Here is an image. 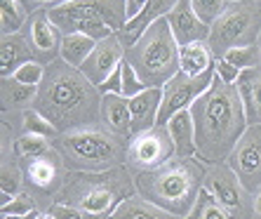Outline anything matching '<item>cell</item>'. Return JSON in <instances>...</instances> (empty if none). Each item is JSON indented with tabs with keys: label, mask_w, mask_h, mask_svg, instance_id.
<instances>
[{
	"label": "cell",
	"mask_w": 261,
	"mask_h": 219,
	"mask_svg": "<svg viewBox=\"0 0 261 219\" xmlns=\"http://www.w3.org/2000/svg\"><path fill=\"white\" fill-rule=\"evenodd\" d=\"M103 94L97 85L73 68L71 64L55 59L45 64V78L38 85V97L33 109L45 116L59 134L83 128H97L101 123Z\"/></svg>",
	"instance_id": "cell-1"
},
{
	"label": "cell",
	"mask_w": 261,
	"mask_h": 219,
	"mask_svg": "<svg viewBox=\"0 0 261 219\" xmlns=\"http://www.w3.org/2000/svg\"><path fill=\"white\" fill-rule=\"evenodd\" d=\"M195 125V158L210 165L226 163L249 128L247 111L236 85L214 76L210 90L191 106Z\"/></svg>",
	"instance_id": "cell-2"
},
{
	"label": "cell",
	"mask_w": 261,
	"mask_h": 219,
	"mask_svg": "<svg viewBox=\"0 0 261 219\" xmlns=\"http://www.w3.org/2000/svg\"><path fill=\"white\" fill-rule=\"evenodd\" d=\"M137 196V182L127 165L106 172H66L55 203L78 207L87 219H109L122 201Z\"/></svg>",
	"instance_id": "cell-3"
},
{
	"label": "cell",
	"mask_w": 261,
	"mask_h": 219,
	"mask_svg": "<svg viewBox=\"0 0 261 219\" xmlns=\"http://www.w3.org/2000/svg\"><path fill=\"white\" fill-rule=\"evenodd\" d=\"M207 170L198 158H179L174 156L155 170L134 175L137 191L153 205L163 207L174 217L186 219L193 210L202 186Z\"/></svg>",
	"instance_id": "cell-4"
},
{
	"label": "cell",
	"mask_w": 261,
	"mask_h": 219,
	"mask_svg": "<svg viewBox=\"0 0 261 219\" xmlns=\"http://www.w3.org/2000/svg\"><path fill=\"white\" fill-rule=\"evenodd\" d=\"M52 146L73 172H106L125 165L127 158V141L99 125L57 134Z\"/></svg>",
	"instance_id": "cell-5"
},
{
	"label": "cell",
	"mask_w": 261,
	"mask_h": 219,
	"mask_svg": "<svg viewBox=\"0 0 261 219\" xmlns=\"http://www.w3.org/2000/svg\"><path fill=\"white\" fill-rule=\"evenodd\" d=\"M125 61L139 73L146 87H165L179 68V43L172 33L167 17L153 21L146 33L125 50Z\"/></svg>",
	"instance_id": "cell-6"
},
{
	"label": "cell",
	"mask_w": 261,
	"mask_h": 219,
	"mask_svg": "<svg viewBox=\"0 0 261 219\" xmlns=\"http://www.w3.org/2000/svg\"><path fill=\"white\" fill-rule=\"evenodd\" d=\"M49 19L64 36L85 33L97 43L120 33L129 21L125 0H71L66 5L49 10Z\"/></svg>",
	"instance_id": "cell-7"
},
{
	"label": "cell",
	"mask_w": 261,
	"mask_h": 219,
	"mask_svg": "<svg viewBox=\"0 0 261 219\" xmlns=\"http://www.w3.org/2000/svg\"><path fill=\"white\" fill-rule=\"evenodd\" d=\"M261 38V3L240 0L228 3L224 14L210 29L207 45L217 59H224L231 50L259 45Z\"/></svg>",
	"instance_id": "cell-8"
},
{
	"label": "cell",
	"mask_w": 261,
	"mask_h": 219,
	"mask_svg": "<svg viewBox=\"0 0 261 219\" xmlns=\"http://www.w3.org/2000/svg\"><path fill=\"white\" fill-rule=\"evenodd\" d=\"M174 156L176 151L170 130L163 128V125H155V128H148L144 132H137L129 137L125 165L134 175H141V172L155 170V167L165 165Z\"/></svg>",
	"instance_id": "cell-9"
},
{
	"label": "cell",
	"mask_w": 261,
	"mask_h": 219,
	"mask_svg": "<svg viewBox=\"0 0 261 219\" xmlns=\"http://www.w3.org/2000/svg\"><path fill=\"white\" fill-rule=\"evenodd\" d=\"M205 189L219 201L231 219H252L254 212V198H249V191L243 186L238 175L228 165L219 163L207 170Z\"/></svg>",
	"instance_id": "cell-10"
},
{
	"label": "cell",
	"mask_w": 261,
	"mask_h": 219,
	"mask_svg": "<svg viewBox=\"0 0 261 219\" xmlns=\"http://www.w3.org/2000/svg\"><path fill=\"white\" fill-rule=\"evenodd\" d=\"M217 71L210 68L202 76H186V73H176L170 83H165L163 87V102H160V113H158V125L167 128V123L172 116H176L179 111H189L195 104V99L202 97L210 85H212Z\"/></svg>",
	"instance_id": "cell-11"
},
{
	"label": "cell",
	"mask_w": 261,
	"mask_h": 219,
	"mask_svg": "<svg viewBox=\"0 0 261 219\" xmlns=\"http://www.w3.org/2000/svg\"><path fill=\"white\" fill-rule=\"evenodd\" d=\"M64 158L59 156L55 146L47 153L38 156L31 160H21V170H24V184L29 186L33 198H52L55 203L59 189L64 186L66 170H64Z\"/></svg>",
	"instance_id": "cell-12"
},
{
	"label": "cell",
	"mask_w": 261,
	"mask_h": 219,
	"mask_svg": "<svg viewBox=\"0 0 261 219\" xmlns=\"http://www.w3.org/2000/svg\"><path fill=\"white\" fill-rule=\"evenodd\" d=\"M228 167L236 172L249 193L261 189V123L245 130L228 158Z\"/></svg>",
	"instance_id": "cell-13"
},
{
	"label": "cell",
	"mask_w": 261,
	"mask_h": 219,
	"mask_svg": "<svg viewBox=\"0 0 261 219\" xmlns=\"http://www.w3.org/2000/svg\"><path fill=\"white\" fill-rule=\"evenodd\" d=\"M122 61H125V45L120 43L118 33H113V36L99 40L90 59L80 66V73L90 80L92 85L99 87L111 73H116L120 68Z\"/></svg>",
	"instance_id": "cell-14"
},
{
	"label": "cell",
	"mask_w": 261,
	"mask_h": 219,
	"mask_svg": "<svg viewBox=\"0 0 261 219\" xmlns=\"http://www.w3.org/2000/svg\"><path fill=\"white\" fill-rule=\"evenodd\" d=\"M167 24H170L172 33H174L179 47L191 43H207L210 38V29L198 14H195L191 0H179L170 14H167Z\"/></svg>",
	"instance_id": "cell-15"
},
{
	"label": "cell",
	"mask_w": 261,
	"mask_h": 219,
	"mask_svg": "<svg viewBox=\"0 0 261 219\" xmlns=\"http://www.w3.org/2000/svg\"><path fill=\"white\" fill-rule=\"evenodd\" d=\"M31 40H33V47L45 61H55L57 52L61 50V40H64V33L55 26V21L49 19V10H38L31 19L29 26Z\"/></svg>",
	"instance_id": "cell-16"
},
{
	"label": "cell",
	"mask_w": 261,
	"mask_h": 219,
	"mask_svg": "<svg viewBox=\"0 0 261 219\" xmlns=\"http://www.w3.org/2000/svg\"><path fill=\"white\" fill-rule=\"evenodd\" d=\"M176 3H179V0H148V5L144 7V12H141L139 17L129 19L127 24H125V29L118 33L120 43L125 45V47H132V45L144 36L146 29H148L153 21H158L160 17H167V14L174 10Z\"/></svg>",
	"instance_id": "cell-17"
},
{
	"label": "cell",
	"mask_w": 261,
	"mask_h": 219,
	"mask_svg": "<svg viewBox=\"0 0 261 219\" xmlns=\"http://www.w3.org/2000/svg\"><path fill=\"white\" fill-rule=\"evenodd\" d=\"M101 120L109 132L116 137L129 141L132 137V111H129V99L122 94H103L101 102Z\"/></svg>",
	"instance_id": "cell-18"
},
{
	"label": "cell",
	"mask_w": 261,
	"mask_h": 219,
	"mask_svg": "<svg viewBox=\"0 0 261 219\" xmlns=\"http://www.w3.org/2000/svg\"><path fill=\"white\" fill-rule=\"evenodd\" d=\"M160 102H163V87H148L141 94L129 99V111H132V132H144L148 128L158 125Z\"/></svg>",
	"instance_id": "cell-19"
},
{
	"label": "cell",
	"mask_w": 261,
	"mask_h": 219,
	"mask_svg": "<svg viewBox=\"0 0 261 219\" xmlns=\"http://www.w3.org/2000/svg\"><path fill=\"white\" fill-rule=\"evenodd\" d=\"M33 52L36 50L31 47L24 36H19V33L3 36V43H0V73H3V78L14 76L29 61H36Z\"/></svg>",
	"instance_id": "cell-20"
},
{
	"label": "cell",
	"mask_w": 261,
	"mask_h": 219,
	"mask_svg": "<svg viewBox=\"0 0 261 219\" xmlns=\"http://www.w3.org/2000/svg\"><path fill=\"white\" fill-rule=\"evenodd\" d=\"M240 97H243L245 111H247V123L256 125L261 123V66L247 68L240 73V78L236 83Z\"/></svg>",
	"instance_id": "cell-21"
},
{
	"label": "cell",
	"mask_w": 261,
	"mask_h": 219,
	"mask_svg": "<svg viewBox=\"0 0 261 219\" xmlns=\"http://www.w3.org/2000/svg\"><path fill=\"white\" fill-rule=\"evenodd\" d=\"M167 130L172 134L174 141V151L179 158H195L198 146H195V125H193V116L189 111H179L176 116H172V120L167 123Z\"/></svg>",
	"instance_id": "cell-22"
},
{
	"label": "cell",
	"mask_w": 261,
	"mask_h": 219,
	"mask_svg": "<svg viewBox=\"0 0 261 219\" xmlns=\"http://www.w3.org/2000/svg\"><path fill=\"white\" fill-rule=\"evenodd\" d=\"M109 219H181V217H174L163 207L153 205L151 201H146L144 196H132L127 201H122Z\"/></svg>",
	"instance_id": "cell-23"
},
{
	"label": "cell",
	"mask_w": 261,
	"mask_h": 219,
	"mask_svg": "<svg viewBox=\"0 0 261 219\" xmlns=\"http://www.w3.org/2000/svg\"><path fill=\"white\" fill-rule=\"evenodd\" d=\"M179 68L186 76H202L210 68H214L212 64V50L207 43H191L179 47Z\"/></svg>",
	"instance_id": "cell-24"
},
{
	"label": "cell",
	"mask_w": 261,
	"mask_h": 219,
	"mask_svg": "<svg viewBox=\"0 0 261 219\" xmlns=\"http://www.w3.org/2000/svg\"><path fill=\"white\" fill-rule=\"evenodd\" d=\"M36 97H38V87L24 85V83H19L14 76H10V78H3V83H0V99H3V111L33 106Z\"/></svg>",
	"instance_id": "cell-25"
},
{
	"label": "cell",
	"mask_w": 261,
	"mask_h": 219,
	"mask_svg": "<svg viewBox=\"0 0 261 219\" xmlns=\"http://www.w3.org/2000/svg\"><path fill=\"white\" fill-rule=\"evenodd\" d=\"M94 47H97V40H94V38L85 36V33H68V36H64V40H61L59 57L66 61V64H71L73 68H80L90 59Z\"/></svg>",
	"instance_id": "cell-26"
},
{
	"label": "cell",
	"mask_w": 261,
	"mask_h": 219,
	"mask_svg": "<svg viewBox=\"0 0 261 219\" xmlns=\"http://www.w3.org/2000/svg\"><path fill=\"white\" fill-rule=\"evenodd\" d=\"M12 149L17 153L19 163L21 160H31V158H38L52 149V141L47 137H40V134H29V132H21L17 139H12Z\"/></svg>",
	"instance_id": "cell-27"
},
{
	"label": "cell",
	"mask_w": 261,
	"mask_h": 219,
	"mask_svg": "<svg viewBox=\"0 0 261 219\" xmlns=\"http://www.w3.org/2000/svg\"><path fill=\"white\" fill-rule=\"evenodd\" d=\"M26 10L19 0H0V33L14 36L26 21Z\"/></svg>",
	"instance_id": "cell-28"
},
{
	"label": "cell",
	"mask_w": 261,
	"mask_h": 219,
	"mask_svg": "<svg viewBox=\"0 0 261 219\" xmlns=\"http://www.w3.org/2000/svg\"><path fill=\"white\" fill-rule=\"evenodd\" d=\"M186 219H231V217H228V212L224 207L219 205L217 198L202 186L200 196H198V201H195L193 210L189 212Z\"/></svg>",
	"instance_id": "cell-29"
},
{
	"label": "cell",
	"mask_w": 261,
	"mask_h": 219,
	"mask_svg": "<svg viewBox=\"0 0 261 219\" xmlns=\"http://www.w3.org/2000/svg\"><path fill=\"white\" fill-rule=\"evenodd\" d=\"M24 132L40 134V137H47V139H55L57 134H59L55 130V125H52L45 116H40L36 109H26L24 111Z\"/></svg>",
	"instance_id": "cell-30"
},
{
	"label": "cell",
	"mask_w": 261,
	"mask_h": 219,
	"mask_svg": "<svg viewBox=\"0 0 261 219\" xmlns=\"http://www.w3.org/2000/svg\"><path fill=\"white\" fill-rule=\"evenodd\" d=\"M224 59H228L233 66L240 68V71H247V68L259 66L261 50H259V45H249V47H236V50H231V52H228Z\"/></svg>",
	"instance_id": "cell-31"
},
{
	"label": "cell",
	"mask_w": 261,
	"mask_h": 219,
	"mask_svg": "<svg viewBox=\"0 0 261 219\" xmlns=\"http://www.w3.org/2000/svg\"><path fill=\"white\" fill-rule=\"evenodd\" d=\"M191 5H193L195 14H198L207 26H212L214 21L224 14L226 7H228V0H191Z\"/></svg>",
	"instance_id": "cell-32"
},
{
	"label": "cell",
	"mask_w": 261,
	"mask_h": 219,
	"mask_svg": "<svg viewBox=\"0 0 261 219\" xmlns=\"http://www.w3.org/2000/svg\"><path fill=\"white\" fill-rule=\"evenodd\" d=\"M38 205H36V198L31 193H21L14 196L12 201L7 203V205L0 207V212H3V217H24V214H31V212H36Z\"/></svg>",
	"instance_id": "cell-33"
},
{
	"label": "cell",
	"mask_w": 261,
	"mask_h": 219,
	"mask_svg": "<svg viewBox=\"0 0 261 219\" xmlns=\"http://www.w3.org/2000/svg\"><path fill=\"white\" fill-rule=\"evenodd\" d=\"M122 97H137V94H141L144 90H148V87L144 85V80L139 78V73L134 71L132 66H129L127 61H122Z\"/></svg>",
	"instance_id": "cell-34"
},
{
	"label": "cell",
	"mask_w": 261,
	"mask_h": 219,
	"mask_svg": "<svg viewBox=\"0 0 261 219\" xmlns=\"http://www.w3.org/2000/svg\"><path fill=\"white\" fill-rule=\"evenodd\" d=\"M14 78H17L19 83H24V85L38 87L45 78V64H40V61H29V64H24V66L14 73Z\"/></svg>",
	"instance_id": "cell-35"
},
{
	"label": "cell",
	"mask_w": 261,
	"mask_h": 219,
	"mask_svg": "<svg viewBox=\"0 0 261 219\" xmlns=\"http://www.w3.org/2000/svg\"><path fill=\"white\" fill-rule=\"evenodd\" d=\"M214 71H217L219 78L224 80V83H228V85H236L238 78H240V73H243L240 68L233 66L228 59H217L214 61Z\"/></svg>",
	"instance_id": "cell-36"
},
{
	"label": "cell",
	"mask_w": 261,
	"mask_h": 219,
	"mask_svg": "<svg viewBox=\"0 0 261 219\" xmlns=\"http://www.w3.org/2000/svg\"><path fill=\"white\" fill-rule=\"evenodd\" d=\"M47 212L52 214L55 219H87L85 214L78 210V207L64 205V203H52V205L47 207Z\"/></svg>",
	"instance_id": "cell-37"
},
{
	"label": "cell",
	"mask_w": 261,
	"mask_h": 219,
	"mask_svg": "<svg viewBox=\"0 0 261 219\" xmlns=\"http://www.w3.org/2000/svg\"><path fill=\"white\" fill-rule=\"evenodd\" d=\"M99 92L101 94H122V68H118L116 73H111L109 78L99 85Z\"/></svg>",
	"instance_id": "cell-38"
},
{
	"label": "cell",
	"mask_w": 261,
	"mask_h": 219,
	"mask_svg": "<svg viewBox=\"0 0 261 219\" xmlns=\"http://www.w3.org/2000/svg\"><path fill=\"white\" fill-rule=\"evenodd\" d=\"M19 3L24 5L26 12L36 14L38 10H45V7H49V10H55V7L66 5V3H71V0H19Z\"/></svg>",
	"instance_id": "cell-39"
},
{
	"label": "cell",
	"mask_w": 261,
	"mask_h": 219,
	"mask_svg": "<svg viewBox=\"0 0 261 219\" xmlns=\"http://www.w3.org/2000/svg\"><path fill=\"white\" fill-rule=\"evenodd\" d=\"M127 3V17L134 19V17H139L141 12H144V7L148 5V0H125Z\"/></svg>",
	"instance_id": "cell-40"
},
{
	"label": "cell",
	"mask_w": 261,
	"mask_h": 219,
	"mask_svg": "<svg viewBox=\"0 0 261 219\" xmlns=\"http://www.w3.org/2000/svg\"><path fill=\"white\" fill-rule=\"evenodd\" d=\"M254 212L261 217V189L254 193Z\"/></svg>",
	"instance_id": "cell-41"
},
{
	"label": "cell",
	"mask_w": 261,
	"mask_h": 219,
	"mask_svg": "<svg viewBox=\"0 0 261 219\" xmlns=\"http://www.w3.org/2000/svg\"><path fill=\"white\" fill-rule=\"evenodd\" d=\"M38 214H40V212L36 210V212H31V214H24V217H3V219H36Z\"/></svg>",
	"instance_id": "cell-42"
},
{
	"label": "cell",
	"mask_w": 261,
	"mask_h": 219,
	"mask_svg": "<svg viewBox=\"0 0 261 219\" xmlns=\"http://www.w3.org/2000/svg\"><path fill=\"white\" fill-rule=\"evenodd\" d=\"M36 219H55V217H52V214H49V212H45V214H38Z\"/></svg>",
	"instance_id": "cell-43"
},
{
	"label": "cell",
	"mask_w": 261,
	"mask_h": 219,
	"mask_svg": "<svg viewBox=\"0 0 261 219\" xmlns=\"http://www.w3.org/2000/svg\"><path fill=\"white\" fill-rule=\"evenodd\" d=\"M228 3H240V0H228Z\"/></svg>",
	"instance_id": "cell-44"
},
{
	"label": "cell",
	"mask_w": 261,
	"mask_h": 219,
	"mask_svg": "<svg viewBox=\"0 0 261 219\" xmlns=\"http://www.w3.org/2000/svg\"><path fill=\"white\" fill-rule=\"evenodd\" d=\"M259 50H261V38H259Z\"/></svg>",
	"instance_id": "cell-45"
},
{
	"label": "cell",
	"mask_w": 261,
	"mask_h": 219,
	"mask_svg": "<svg viewBox=\"0 0 261 219\" xmlns=\"http://www.w3.org/2000/svg\"><path fill=\"white\" fill-rule=\"evenodd\" d=\"M256 3H261V0H256Z\"/></svg>",
	"instance_id": "cell-46"
}]
</instances>
